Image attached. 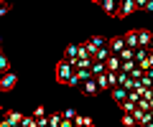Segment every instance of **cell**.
Segmentation results:
<instances>
[{
	"mask_svg": "<svg viewBox=\"0 0 153 127\" xmlns=\"http://www.w3.org/2000/svg\"><path fill=\"white\" fill-rule=\"evenodd\" d=\"M71 74H74L71 64H66V61H59V64H56V81H59V84H66Z\"/></svg>",
	"mask_w": 153,
	"mask_h": 127,
	"instance_id": "cell-1",
	"label": "cell"
},
{
	"mask_svg": "<svg viewBox=\"0 0 153 127\" xmlns=\"http://www.w3.org/2000/svg\"><path fill=\"white\" fill-rule=\"evenodd\" d=\"M138 8H135V0H120L117 3V13H115V18H128L133 15Z\"/></svg>",
	"mask_w": 153,
	"mask_h": 127,
	"instance_id": "cell-2",
	"label": "cell"
},
{
	"mask_svg": "<svg viewBox=\"0 0 153 127\" xmlns=\"http://www.w3.org/2000/svg\"><path fill=\"white\" fill-rule=\"evenodd\" d=\"M16 84H18V76H16L13 71L3 74V76H0V92H13V89H16Z\"/></svg>",
	"mask_w": 153,
	"mask_h": 127,
	"instance_id": "cell-3",
	"label": "cell"
},
{
	"mask_svg": "<svg viewBox=\"0 0 153 127\" xmlns=\"http://www.w3.org/2000/svg\"><path fill=\"white\" fill-rule=\"evenodd\" d=\"M123 43H125V48H130V51L138 48V28L135 31H128V33L123 36Z\"/></svg>",
	"mask_w": 153,
	"mask_h": 127,
	"instance_id": "cell-4",
	"label": "cell"
},
{
	"mask_svg": "<svg viewBox=\"0 0 153 127\" xmlns=\"http://www.w3.org/2000/svg\"><path fill=\"white\" fill-rule=\"evenodd\" d=\"M138 48H151V31L138 28Z\"/></svg>",
	"mask_w": 153,
	"mask_h": 127,
	"instance_id": "cell-5",
	"label": "cell"
},
{
	"mask_svg": "<svg viewBox=\"0 0 153 127\" xmlns=\"http://www.w3.org/2000/svg\"><path fill=\"white\" fill-rule=\"evenodd\" d=\"M120 71V59L115 54H110V59L105 61V74H117Z\"/></svg>",
	"mask_w": 153,
	"mask_h": 127,
	"instance_id": "cell-6",
	"label": "cell"
},
{
	"mask_svg": "<svg viewBox=\"0 0 153 127\" xmlns=\"http://www.w3.org/2000/svg\"><path fill=\"white\" fill-rule=\"evenodd\" d=\"M82 94H84V97H97V94H100V89H97V84H94V79L82 81Z\"/></svg>",
	"mask_w": 153,
	"mask_h": 127,
	"instance_id": "cell-7",
	"label": "cell"
},
{
	"mask_svg": "<svg viewBox=\"0 0 153 127\" xmlns=\"http://www.w3.org/2000/svg\"><path fill=\"white\" fill-rule=\"evenodd\" d=\"M107 48H110V54L117 56L123 48H125V43H123V36H115V38H110V41H107Z\"/></svg>",
	"mask_w": 153,
	"mask_h": 127,
	"instance_id": "cell-8",
	"label": "cell"
},
{
	"mask_svg": "<svg viewBox=\"0 0 153 127\" xmlns=\"http://www.w3.org/2000/svg\"><path fill=\"white\" fill-rule=\"evenodd\" d=\"M97 5H102V10L107 13V15H115L117 13V0H94Z\"/></svg>",
	"mask_w": 153,
	"mask_h": 127,
	"instance_id": "cell-9",
	"label": "cell"
},
{
	"mask_svg": "<svg viewBox=\"0 0 153 127\" xmlns=\"http://www.w3.org/2000/svg\"><path fill=\"white\" fill-rule=\"evenodd\" d=\"M3 117H5V120L10 122L13 127H16V125H21V120H23V115H21V112H13V109H5V112H3Z\"/></svg>",
	"mask_w": 153,
	"mask_h": 127,
	"instance_id": "cell-10",
	"label": "cell"
},
{
	"mask_svg": "<svg viewBox=\"0 0 153 127\" xmlns=\"http://www.w3.org/2000/svg\"><path fill=\"white\" fill-rule=\"evenodd\" d=\"M110 94H112V99L117 102V104L128 99V92H125V89H120V87H112V89H110Z\"/></svg>",
	"mask_w": 153,
	"mask_h": 127,
	"instance_id": "cell-11",
	"label": "cell"
},
{
	"mask_svg": "<svg viewBox=\"0 0 153 127\" xmlns=\"http://www.w3.org/2000/svg\"><path fill=\"white\" fill-rule=\"evenodd\" d=\"M71 125H74V127H92L94 122L89 120V117H84V115H76V117H74V122H71Z\"/></svg>",
	"mask_w": 153,
	"mask_h": 127,
	"instance_id": "cell-12",
	"label": "cell"
},
{
	"mask_svg": "<svg viewBox=\"0 0 153 127\" xmlns=\"http://www.w3.org/2000/svg\"><path fill=\"white\" fill-rule=\"evenodd\" d=\"M87 43H89V46H92V48H94V51H97V48H102V46H105V43H107V41H105V38H102V36H92V38H89V41H87Z\"/></svg>",
	"mask_w": 153,
	"mask_h": 127,
	"instance_id": "cell-13",
	"label": "cell"
},
{
	"mask_svg": "<svg viewBox=\"0 0 153 127\" xmlns=\"http://www.w3.org/2000/svg\"><path fill=\"white\" fill-rule=\"evenodd\" d=\"M8 71H10V61L0 54V76H3V74H8Z\"/></svg>",
	"mask_w": 153,
	"mask_h": 127,
	"instance_id": "cell-14",
	"label": "cell"
},
{
	"mask_svg": "<svg viewBox=\"0 0 153 127\" xmlns=\"http://www.w3.org/2000/svg\"><path fill=\"white\" fill-rule=\"evenodd\" d=\"M76 115H79L76 109H64L59 117H61V120H66V122H74V117H76Z\"/></svg>",
	"mask_w": 153,
	"mask_h": 127,
	"instance_id": "cell-15",
	"label": "cell"
},
{
	"mask_svg": "<svg viewBox=\"0 0 153 127\" xmlns=\"http://www.w3.org/2000/svg\"><path fill=\"white\" fill-rule=\"evenodd\" d=\"M120 109H123V115H133V109H135V104H133V102H120Z\"/></svg>",
	"mask_w": 153,
	"mask_h": 127,
	"instance_id": "cell-16",
	"label": "cell"
},
{
	"mask_svg": "<svg viewBox=\"0 0 153 127\" xmlns=\"http://www.w3.org/2000/svg\"><path fill=\"white\" fill-rule=\"evenodd\" d=\"M31 117H33V120H41V117H46V109H44V107H41V104H38L36 109L31 112Z\"/></svg>",
	"mask_w": 153,
	"mask_h": 127,
	"instance_id": "cell-17",
	"label": "cell"
},
{
	"mask_svg": "<svg viewBox=\"0 0 153 127\" xmlns=\"http://www.w3.org/2000/svg\"><path fill=\"white\" fill-rule=\"evenodd\" d=\"M21 127H33V117H31V115H23V120H21Z\"/></svg>",
	"mask_w": 153,
	"mask_h": 127,
	"instance_id": "cell-18",
	"label": "cell"
},
{
	"mask_svg": "<svg viewBox=\"0 0 153 127\" xmlns=\"http://www.w3.org/2000/svg\"><path fill=\"white\" fill-rule=\"evenodd\" d=\"M123 125L125 127H135V120H133L130 115H123Z\"/></svg>",
	"mask_w": 153,
	"mask_h": 127,
	"instance_id": "cell-19",
	"label": "cell"
},
{
	"mask_svg": "<svg viewBox=\"0 0 153 127\" xmlns=\"http://www.w3.org/2000/svg\"><path fill=\"white\" fill-rule=\"evenodd\" d=\"M140 10L151 13V10H153V3H148V0H143V3H140Z\"/></svg>",
	"mask_w": 153,
	"mask_h": 127,
	"instance_id": "cell-20",
	"label": "cell"
},
{
	"mask_svg": "<svg viewBox=\"0 0 153 127\" xmlns=\"http://www.w3.org/2000/svg\"><path fill=\"white\" fill-rule=\"evenodd\" d=\"M8 10H10V5H8V3H0V18L5 15V13H8Z\"/></svg>",
	"mask_w": 153,
	"mask_h": 127,
	"instance_id": "cell-21",
	"label": "cell"
},
{
	"mask_svg": "<svg viewBox=\"0 0 153 127\" xmlns=\"http://www.w3.org/2000/svg\"><path fill=\"white\" fill-rule=\"evenodd\" d=\"M105 76H107V84H110V89L115 87V74H105Z\"/></svg>",
	"mask_w": 153,
	"mask_h": 127,
	"instance_id": "cell-22",
	"label": "cell"
},
{
	"mask_svg": "<svg viewBox=\"0 0 153 127\" xmlns=\"http://www.w3.org/2000/svg\"><path fill=\"white\" fill-rule=\"evenodd\" d=\"M0 127H13V125H10V122L5 120V117H0Z\"/></svg>",
	"mask_w": 153,
	"mask_h": 127,
	"instance_id": "cell-23",
	"label": "cell"
},
{
	"mask_svg": "<svg viewBox=\"0 0 153 127\" xmlns=\"http://www.w3.org/2000/svg\"><path fill=\"white\" fill-rule=\"evenodd\" d=\"M140 127H153V122H146V125H140Z\"/></svg>",
	"mask_w": 153,
	"mask_h": 127,
	"instance_id": "cell-24",
	"label": "cell"
},
{
	"mask_svg": "<svg viewBox=\"0 0 153 127\" xmlns=\"http://www.w3.org/2000/svg\"><path fill=\"white\" fill-rule=\"evenodd\" d=\"M3 112H5V109H0V117H3Z\"/></svg>",
	"mask_w": 153,
	"mask_h": 127,
	"instance_id": "cell-25",
	"label": "cell"
},
{
	"mask_svg": "<svg viewBox=\"0 0 153 127\" xmlns=\"http://www.w3.org/2000/svg\"><path fill=\"white\" fill-rule=\"evenodd\" d=\"M0 54H3V48H0Z\"/></svg>",
	"mask_w": 153,
	"mask_h": 127,
	"instance_id": "cell-26",
	"label": "cell"
},
{
	"mask_svg": "<svg viewBox=\"0 0 153 127\" xmlns=\"http://www.w3.org/2000/svg\"><path fill=\"white\" fill-rule=\"evenodd\" d=\"M92 127H97V125H92Z\"/></svg>",
	"mask_w": 153,
	"mask_h": 127,
	"instance_id": "cell-27",
	"label": "cell"
}]
</instances>
